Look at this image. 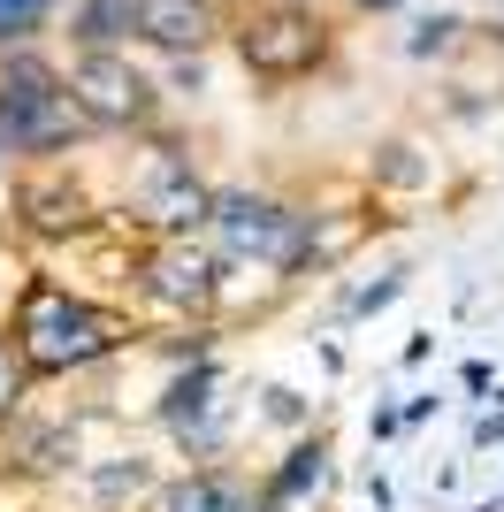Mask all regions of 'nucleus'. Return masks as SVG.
<instances>
[{"instance_id":"6ab92c4d","label":"nucleus","mask_w":504,"mask_h":512,"mask_svg":"<svg viewBox=\"0 0 504 512\" xmlns=\"http://www.w3.org/2000/svg\"><path fill=\"white\" fill-rule=\"evenodd\" d=\"M398 291H405V268H398V276H382V283H367V291L352 299V314H382V306L398 299Z\"/></svg>"},{"instance_id":"dca6fc26","label":"nucleus","mask_w":504,"mask_h":512,"mask_svg":"<svg viewBox=\"0 0 504 512\" xmlns=\"http://www.w3.org/2000/svg\"><path fill=\"white\" fill-rule=\"evenodd\" d=\"M54 16H62V0H0V46H39Z\"/></svg>"},{"instance_id":"20e7f679","label":"nucleus","mask_w":504,"mask_h":512,"mask_svg":"<svg viewBox=\"0 0 504 512\" xmlns=\"http://www.w3.org/2000/svg\"><path fill=\"white\" fill-rule=\"evenodd\" d=\"M214 192L207 176L191 169V153L176 138L153 130L146 153H138V169H130V192H123V222H138L146 237H207L214 222Z\"/></svg>"},{"instance_id":"f8f14e48","label":"nucleus","mask_w":504,"mask_h":512,"mask_svg":"<svg viewBox=\"0 0 504 512\" xmlns=\"http://www.w3.org/2000/svg\"><path fill=\"white\" fill-rule=\"evenodd\" d=\"M138 46V0H69V54H123Z\"/></svg>"},{"instance_id":"9b49d317","label":"nucleus","mask_w":504,"mask_h":512,"mask_svg":"<svg viewBox=\"0 0 504 512\" xmlns=\"http://www.w3.org/2000/svg\"><path fill=\"white\" fill-rule=\"evenodd\" d=\"M153 512H260V482L245 467H199L153 490Z\"/></svg>"},{"instance_id":"f3484780","label":"nucleus","mask_w":504,"mask_h":512,"mask_svg":"<svg viewBox=\"0 0 504 512\" xmlns=\"http://www.w3.org/2000/svg\"><path fill=\"white\" fill-rule=\"evenodd\" d=\"M23 398H31V367H23L16 337L0 329V428H16V421H23Z\"/></svg>"},{"instance_id":"412c9836","label":"nucleus","mask_w":504,"mask_h":512,"mask_svg":"<svg viewBox=\"0 0 504 512\" xmlns=\"http://www.w3.org/2000/svg\"><path fill=\"white\" fill-rule=\"evenodd\" d=\"M405 0H344V16H359V23H375V16H398Z\"/></svg>"},{"instance_id":"a211bd4d","label":"nucleus","mask_w":504,"mask_h":512,"mask_svg":"<svg viewBox=\"0 0 504 512\" xmlns=\"http://www.w3.org/2000/svg\"><path fill=\"white\" fill-rule=\"evenodd\" d=\"M459 31H466L459 16H420L413 39H405V54H413V62H436V54H451V46H459Z\"/></svg>"},{"instance_id":"ddd939ff","label":"nucleus","mask_w":504,"mask_h":512,"mask_svg":"<svg viewBox=\"0 0 504 512\" xmlns=\"http://www.w3.org/2000/svg\"><path fill=\"white\" fill-rule=\"evenodd\" d=\"M321 474H329V436L314 428L306 444H291V451H283V467H275V474H260V490H268V505H283V512H291L298 497H306V490L321 482Z\"/></svg>"},{"instance_id":"6e6552de","label":"nucleus","mask_w":504,"mask_h":512,"mask_svg":"<svg viewBox=\"0 0 504 512\" xmlns=\"http://www.w3.org/2000/svg\"><path fill=\"white\" fill-rule=\"evenodd\" d=\"M8 207H16V230L31 237V245H62V237L100 230V207H92V192H84V184L62 169V161L23 169V176H16V192H8Z\"/></svg>"},{"instance_id":"4be33fe9","label":"nucleus","mask_w":504,"mask_h":512,"mask_svg":"<svg viewBox=\"0 0 504 512\" xmlns=\"http://www.w3.org/2000/svg\"><path fill=\"white\" fill-rule=\"evenodd\" d=\"M168 85H184V92H199V85H207V69H199V54H191V62H168Z\"/></svg>"},{"instance_id":"1a4fd4ad","label":"nucleus","mask_w":504,"mask_h":512,"mask_svg":"<svg viewBox=\"0 0 504 512\" xmlns=\"http://www.w3.org/2000/svg\"><path fill=\"white\" fill-rule=\"evenodd\" d=\"M214 39H230V8L222 0H138V46L161 62H191Z\"/></svg>"},{"instance_id":"423d86ee","label":"nucleus","mask_w":504,"mask_h":512,"mask_svg":"<svg viewBox=\"0 0 504 512\" xmlns=\"http://www.w3.org/2000/svg\"><path fill=\"white\" fill-rule=\"evenodd\" d=\"M130 276L161 314H184V321H207L222 306V276L230 260L214 253L207 237H146V253L130 260Z\"/></svg>"},{"instance_id":"aec40b11","label":"nucleus","mask_w":504,"mask_h":512,"mask_svg":"<svg viewBox=\"0 0 504 512\" xmlns=\"http://www.w3.org/2000/svg\"><path fill=\"white\" fill-rule=\"evenodd\" d=\"M268 421H306V398L298 390H268Z\"/></svg>"},{"instance_id":"f03ea898","label":"nucleus","mask_w":504,"mask_h":512,"mask_svg":"<svg viewBox=\"0 0 504 512\" xmlns=\"http://www.w3.org/2000/svg\"><path fill=\"white\" fill-rule=\"evenodd\" d=\"M92 138L84 107L69 100V62L46 46H0V153L23 169H46Z\"/></svg>"},{"instance_id":"4468645a","label":"nucleus","mask_w":504,"mask_h":512,"mask_svg":"<svg viewBox=\"0 0 504 512\" xmlns=\"http://www.w3.org/2000/svg\"><path fill=\"white\" fill-rule=\"evenodd\" d=\"M84 490H92V505H100V512H115L123 497L153 490V467L138 459V451H123V459H100V467L84 474Z\"/></svg>"},{"instance_id":"39448f33","label":"nucleus","mask_w":504,"mask_h":512,"mask_svg":"<svg viewBox=\"0 0 504 512\" xmlns=\"http://www.w3.org/2000/svg\"><path fill=\"white\" fill-rule=\"evenodd\" d=\"M69 100L84 107L92 130H115V138H153L161 130V77L123 54H69Z\"/></svg>"},{"instance_id":"f257e3e1","label":"nucleus","mask_w":504,"mask_h":512,"mask_svg":"<svg viewBox=\"0 0 504 512\" xmlns=\"http://www.w3.org/2000/svg\"><path fill=\"white\" fill-rule=\"evenodd\" d=\"M8 337H16L31 383H62V375H84V367L115 360L130 344V314L115 306H92L84 291L54 276H23L16 291V314H8Z\"/></svg>"},{"instance_id":"5701e85b","label":"nucleus","mask_w":504,"mask_h":512,"mask_svg":"<svg viewBox=\"0 0 504 512\" xmlns=\"http://www.w3.org/2000/svg\"><path fill=\"white\" fill-rule=\"evenodd\" d=\"M0 176H8V153H0Z\"/></svg>"},{"instance_id":"0eeeda50","label":"nucleus","mask_w":504,"mask_h":512,"mask_svg":"<svg viewBox=\"0 0 504 512\" xmlns=\"http://www.w3.org/2000/svg\"><path fill=\"white\" fill-rule=\"evenodd\" d=\"M291 207L298 199H275L268 184H222L214 192V222H207V245L222 260H252V268H275L283 237H291Z\"/></svg>"},{"instance_id":"7ed1b4c3","label":"nucleus","mask_w":504,"mask_h":512,"mask_svg":"<svg viewBox=\"0 0 504 512\" xmlns=\"http://www.w3.org/2000/svg\"><path fill=\"white\" fill-rule=\"evenodd\" d=\"M230 54L252 85L283 92L336 62V23L314 0H245V8H230Z\"/></svg>"},{"instance_id":"2eb2a0df","label":"nucleus","mask_w":504,"mask_h":512,"mask_svg":"<svg viewBox=\"0 0 504 512\" xmlns=\"http://www.w3.org/2000/svg\"><path fill=\"white\" fill-rule=\"evenodd\" d=\"M367 176H375V184H398V192H413V184H428V161H420L413 138H382L375 161H367Z\"/></svg>"},{"instance_id":"9d476101","label":"nucleus","mask_w":504,"mask_h":512,"mask_svg":"<svg viewBox=\"0 0 504 512\" xmlns=\"http://www.w3.org/2000/svg\"><path fill=\"white\" fill-rule=\"evenodd\" d=\"M0 467L31 474V482L77 474V421H16V428H0Z\"/></svg>"}]
</instances>
